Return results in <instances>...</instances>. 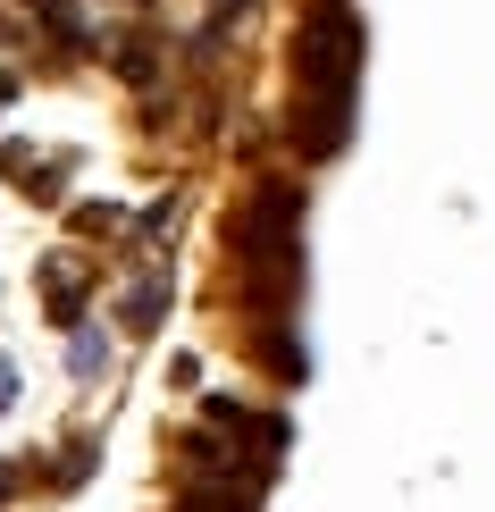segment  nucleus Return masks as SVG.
Wrapping results in <instances>:
<instances>
[{
  "instance_id": "nucleus-1",
  "label": "nucleus",
  "mask_w": 495,
  "mask_h": 512,
  "mask_svg": "<svg viewBox=\"0 0 495 512\" xmlns=\"http://www.w3.org/2000/svg\"><path fill=\"white\" fill-rule=\"evenodd\" d=\"M294 84L303 101H353L361 84V17L344 0H319V9L294 26Z\"/></svg>"
},
{
  "instance_id": "nucleus-9",
  "label": "nucleus",
  "mask_w": 495,
  "mask_h": 512,
  "mask_svg": "<svg viewBox=\"0 0 495 512\" xmlns=\"http://www.w3.org/2000/svg\"><path fill=\"white\" fill-rule=\"evenodd\" d=\"M9 487H17V462H0V496H9Z\"/></svg>"
},
{
  "instance_id": "nucleus-2",
  "label": "nucleus",
  "mask_w": 495,
  "mask_h": 512,
  "mask_svg": "<svg viewBox=\"0 0 495 512\" xmlns=\"http://www.w3.org/2000/svg\"><path fill=\"white\" fill-rule=\"evenodd\" d=\"M84 286H93V277H84L76 261H51V269H42V311H51L59 328H68V319L84 311Z\"/></svg>"
},
{
  "instance_id": "nucleus-4",
  "label": "nucleus",
  "mask_w": 495,
  "mask_h": 512,
  "mask_svg": "<svg viewBox=\"0 0 495 512\" xmlns=\"http://www.w3.org/2000/svg\"><path fill=\"white\" fill-rule=\"evenodd\" d=\"M118 76L126 84H160V42H118Z\"/></svg>"
},
{
  "instance_id": "nucleus-8",
  "label": "nucleus",
  "mask_w": 495,
  "mask_h": 512,
  "mask_svg": "<svg viewBox=\"0 0 495 512\" xmlns=\"http://www.w3.org/2000/svg\"><path fill=\"white\" fill-rule=\"evenodd\" d=\"M17 403V361H0V412Z\"/></svg>"
},
{
  "instance_id": "nucleus-3",
  "label": "nucleus",
  "mask_w": 495,
  "mask_h": 512,
  "mask_svg": "<svg viewBox=\"0 0 495 512\" xmlns=\"http://www.w3.org/2000/svg\"><path fill=\"white\" fill-rule=\"evenodd\" d=\"M160 311H168V269H152V277H143V286L135 294H126V328H160Z\"/></svg>"
},
{
  "instance_id": "nucleus-10",
  "label": "nucleus",
  "mask_w": 495,
  "mask_h": 512,
  "mask_svg": "<svg viewBox=\"0 0 495 512\" xmlns=\"http://www.w3.org/2000/svg\"><path fill=\"white\" fill-rule=\"evenodd\" d=\"M244 9H252V0H219V17H244Z\"/></svg>"
},
{
  "instance_id": "nucleus-5",
  "label": "nucleus",
  "mask_w": 495,
  "mask_h": 512,
  "mask_svg": "<svg viewBox=\"0 0 495 512\" xmlns=\"http://www.w3.org/2000/svg\"><path fill=\"white\" fill-rule=\"evenodd\" d=\"M101 361H110V336H101V328H76V345H68V370H76V378H101Z\"/></svg>"
},
{
  "instance_id": "nucleus-6",
  "label": "nucleus",
  "mask_w": 495,
  "mask_h": 512,
  "mask_svg": "<svg viewBox=\"0 0 495 512\" xmlns=\"http://www.w3.org/2000/svg\"><path fill=\"white\" fill-rule=\"evenodd\" d=\"M68 227H76V236H118V227H126V210H118V202H84Z\"/></svg>"
},
{
  "instance_id": "nucleus-7",
  "label": "nucleus",
  "mask_w": 495,
  "mask_h": 512,
  "mask_svg": "<svg viewBox=\"0 0 495 512\" xmlns=\"http://www.w3.org/2000/svg\"><path fill=\"white\" fill-rule=\"evenodd\" d=\"M135 227H143V236H168V227H177V194H168V202H152Z\"/></svg>"
}]
</instances>
